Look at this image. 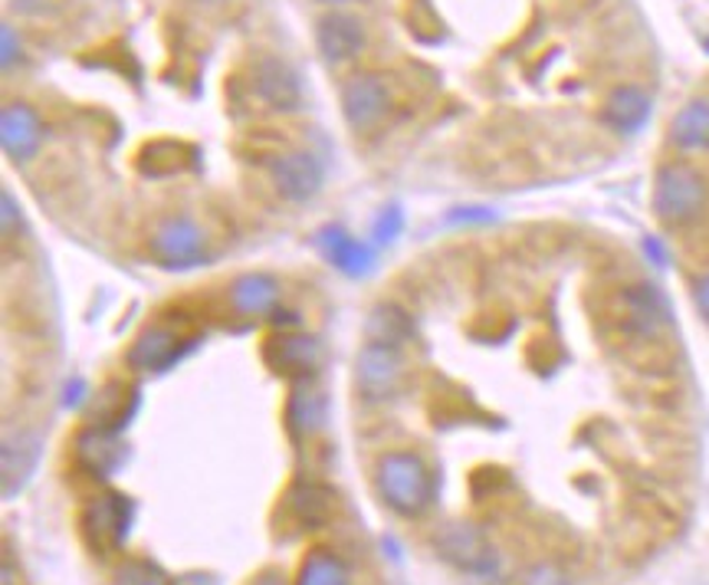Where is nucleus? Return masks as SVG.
Wrapping results in <instances>:
<instances>
[{
	"mask_svg": "<svg viewBox=\"0 0 709 585\" xmlns=\"http://www.w3.org/2000/svg\"><path fill=\"white\" fill-rule=\"evenodd\" d=\"M644 251H647V256H654V263H660V266L667 263V253H664L657 238H647V241H644Z\"/></svg>",
	"mask_w": 709,
	"mask_h": 585,
	"instance_id": "nucleus-32",
	"label": "nucleus"
},
{
	"mask_svg": "<svg viewBox=\"0 0 709 585\" xmlns=\"http://www.w3.org/2000/svg\"><path fill=\"white\" fill-rule=\"evenodd\" d=\"M647 119H650V95L637 85H618L605 99V122L621 135L640 132L647 125Z\"/></svg>",
	"mask_w": 709,
	"mask_h": 585,
	"instance_id": "nucleus-17",
	"label": "nucleus"
},
{
	"mask_svg": "<svg viewBox=\"0 0 709 585\" xmlns=\"http://www.w3.org/2000/svg\"><path fill=\"white\" fill-rule=\"evenodd\" d=\"M263 359H266V365L276 375H286V379L300 382V379H313L315 369L322 365V345L313 335L276 333L266 342Z\"/></svg>",
	"mask_w": 709,
	"mask_h": 585,
	"instance_id": "nucleus-8",
	"label": "nucleus"
},
{
	"mask_svg": "<svg viewBox=\"0 0 709 585\" xmlns=\"http://www.w3.org/2000/svg\"><path fill=\"white\" fill-rule=\"evenodd\" d=\"M670 142L683 152H709V99H693L673 115Z\"/></svg>",
	"mask_w": 709,
	"mask_h": 585,
	"instance_id": "nucleus-19",
	"label": "nucleus"
},
{
	"mask_svg": "<svg viewBox=\"0 0 709 585\" xmlns=\"http://www.w3.org/2000/svg\"><path fill=\"white\" fill-rule=\"evenodd\" d=\"M37 457H40L37 437H30V434H17L13 441L7 437V444H3V494L7 497L17 494L27 484V477L33 474Z\"/></svg>",
	"mask_w": 709,
	"mask_h": 585,
	"instance_id": "nucleus-22",
	"label": "nucleus"
},
{
	"mask_svg": "<svg viewBox=\"0 0 709 585\" xmlns=\"http://www.w3.org/2000/svg\"><path fill=\"white\" fill-rule=\"evenodd\" d=\"M404 382V355L394 342H365L355 359V392L365 405H382Z\"/></svg>",
	"mask_w": 709,
	"mask_h": 585,
	"instance_id": "nucleus-3",
	"label": "nucleus"
},
{
	"mask_svg": "<svg viewBox=\"0 0 709 585\" xmlns=\"http://www.w3.org/2000/svg\"><path fill=\"white\" fill-rule=\"evenodd\" d=\"M293 585H352V573L338 553L318 546V549H310L306 559L300 563Z\"/></svg>",
	"mask_w": 709,
	"mask_h": 585,
	"instance_id": "nucleus-23",
	"label": "nucleus"
},
{
	"mask_svg": "<svg viewBox=\"0 0 709 585\" xmlns=\"http://www.w3.org/2000/svg\"><path fill=\"white\" fill-rule=\"evenodd\" d=\"M149 253L164 270H191L211 260V238L191 218H168L155 228Z\"/></svg>",
	"mask_w": 709,
	"mask_h": 585,
	"instance_id": "nucleus-4",
	"label": "nucleus"
},
{
	"mask_svg": "<svg viewBox=\"0 0 709 585\" xmlns=\"http://www.w3.org/2000/svg\"><path fill=\"white\" fill-rule=\"evenodd\" d=\"M519 585H568V579L555 569V566H536L523 576Z\"/></svg>",
	"mask_w": 709,
	"mask_h": 585,
	"instance_id": "nucleus-27",
	"label": "nucleus"
},
{
	"mask_svg": "<svg viewBox=\"0 0 709 585\" xmlns=\"http://www.w3.org/2000/svg\"><path fill=\"white\" fill-rule=\"evenodd\" d=\"M77 461L82 464V471L92 474L95 481H109L112 471L122 464V451H119L115 431L89 424L77 437Z\"/></svg>",
	"mask_w": 709,
	"mask_h": 585,
	"instance_id": "nucleus-16",
	"label": "nucleus"
},
{
	"mask_svg": "<svg viewBox=\"0 0 709 585\" xmlns=\"http://www.w3.org/2000/svg\"><path fill=\"white\" fill-rule=\"evenodd\" d=\"M115 585H161L152 566L145 563H125L115 576Z\"/></svg>",
	"mask_w": 709,
	"mask_h": 585,
	"instance_id": "nucleus-26",
	"label": "nucleus"
},
{
	"mask_svg": "<svg viewBox=\"0 0 709 585\" xmlns=\"http://www.w3.org/2000/svg\"><path fill=\"white\" fill-rule=\"evenodd\" d=\"M253 92L276 112H293L303 99L296 70L280 57H266L253 67Z\"/></svg>",
	"mask_w": 709,
	"mask_h": 585,
	"instance_id": "nucleus-11",
	"label": "nucleus"
},
{
	"mask_svg": "<svg viewBox=\"0 0 709 585\" xmlns=\"http://www.w3.org/2000/svg\"><path fill=\"white\" fill-rule=\"evenodd\" d=\"M135 523V503L122 494H105L89 501L82 510V533L89 549H95L99 556H112L125 546L129 529Z\"/></svg>",
	"mask_w": 709,
	"mask_h": 585,
	"instance_id": "nucleus-5",
	"label": "nucleus"
},
{
	"mask_svg": "<svg viewBox=\"0 0 709 585\" xmlns=\"http://www.w3.org/2000/svg\"><path fill=\"white\" fill-rule=\"evenodd\" d=\"M227 303L236 316H266L280 306V280L270 273H240L227 286Z\"/></svg>",
	"mask_w": 709,
	"mask_h": 585,
	"instance_id": "nucleus-15",
	"label": "nucleus"
},
{
	"mask_svg": "<svg viewBox=\"0 0 709 585\" xmlns=\"http://www.w3.org/2000/svg\"><path fill=\"white\" fill-rule=\"evenodd\" d=\"M392 109V92L388 85L382 83L378 77L372 73H362V77H352L345 89H342V112H345V122L355 129V132H368L375 129Z\"/></svg>",
	"mask_w": 709,
	"mask_h": 585,
	"instance_id": "nucleus-7",
	"label": "nucleus"
},
{
	"mask_svg": "<svg viewBox=\"0 0 709 585\" xmlns=\"http://www.w3.org/2000/svg\"><path fill=\"white\" fill-rule=\"evenodd\" d=\"M273 184H276V194L293 201V204H306L313 201L315 194L322 191V165L318 159L310 155V152H286L280 155L273 168Z\"/></svg>",
	"mask_w": 709,
	"mask_h": 585,
	"instance_id": "nucleus-10",
	"label": "nucleus"
},
{
	"mask_svg": "<svg viewBox=\"0 0 709 585\" xmlns=\"http://www.w3.org/2000/svg\"><path fill=\"white\" fill-rule=\"evenodd\" d=\"M693 303H697L700 316L709 323V270L707 273H700L697 283H693Z\"/></svg>",
	"mask_w": 709,
	"mask_h": 585,
	"instance_id": "nucleus-29",
	"label": "nucleus"
},
{
	"mask_svg": "<svg viewBox=\"0 0 709 585\" xmlns=\"http://www.w3.org/2000/svg\"><path fill=\"white\" fill-rule=\"evenodd\" d=\"M178 342H181V339L171 333V330L152 326V330H145V333L132 342V349H129V365L139 369V372H158V369H164V365L174 359Z\"/></svg>",
	"mask_w": 709,
	"mask_h": 585,
	"instance_id": "nucleus-20",
	"label": "nucleus"
},
{
	"mask_svg": "<svg viewBox=\"0 0 709 585\" xmlns=\"http://www.w3.org/2000/svg\"><path fill=\"white\" fill-rule=\"evenodd\" d=\"M625 316H628L630 333L654 339L667 326V306L660 300V293L647 283H637L625 290Z\"/></svg>",
	"mask_w": 709,
	"mask_h": 585,
	"instance_id": "nucleus-18",
	"label": "nucleus"
},
{
	"mask_svg": "<svg viewBox=\"0 0 709 585\" xmlns=\"http://www.w3.org/2000/svg\"><path fill=\"white\" fill-rule=\"evenodd\" d=\"M401 228H404V214H401L397 204H392V208H385V211L378 214V221H375V228H372V241H375L378 248H385V244H392L394 238L401 234Z\"/></svg>",
	"mask_w": 709,
	"mask_h": 585,
	"instance_id": "nucleus-25",
	"label": "nucleus"
},
{
	"mask_svg": "<svg viewBox=\"0 0 709 585\" xmlns=\"http://www.w3.org/2000/svg\"><path fill=\"white\" fill-rule=\"evenodd\" d=\"M322 3H342V0H322Z\"/></svg>",
	"mask_w": 709,
	"mask_h": 585,
	"instance_id": "nucleus-34",
	"label": "nucleus"
},
{
	"mask_svg": "<svg viewBox=\"0 0 709 585\" xmlns=\"http://www.w3.org/2000/svg\"><path fill=\"white\" fill-rule=\"evenodd\" d=\"M368 330L375 333L378 342H394V345H401V339L407 333V323H404V313H401L397 306H382V310H375Z\"/></svg>",
	"mask_w": 709,
	"mask_h": 585,
	"instance_id": "nucleus-24",
	"label": "nucleus"
},
{
	"mask_svg": "<svg viewBox=\"0 0 709 585\" xmlns=\"http://www.w3.org/2000/svg\"><path fill=\"white\" fill-rule=\"evenodd\" d=\"M0 142L13 162H30L40 152V119L27 102H10L0 112Z\"/></svg>",
	"mask_w": 709,
	"mask_h": 585,
	"instance_id": "nucleus-12",
	"label": "nucleus"
},
{
	"mask_svg": "<svg viewBox=\"0 0 709 585\" xmlns=\"http://www.w3.org/2000/svg\"><path fill=\"white\" fill-rule=\"evenodd\" d=\"M0 40H3V57H0V63H3V70H10V67L20 60V40H17V33H13L10 23L0 27Z\"/></svg>",
	"mask_w": 709,
	"mask_h": 585,
	"instance_id": "nucleus-28",
	"label": "nucleus"
},
{
	"mask_svg": "<svg viewBox=\"0 0 709 585\" xmlns=\"http://www.w3.org/2000/svg\"><path fill=\"white\" fill-rule=\"evenodd\" d=\"M434 546L447 563H454L467 573H486L493 566V549H489L483 529H476L473 523H447L437 533Z\"/></svg>",
	"mask_w": 709,
	"mask_h": 585,
	"instance_id": "nucleus-9",
	"label": "nucleus"
},
{
	"mask_svg": "<svg viewBox=\"0 0 709 585\" xmlns=\"http://www.w3.org/2000/svg\"><path fill=\"white\" fill-rule=\"evenodd\" d=\"M283 503L303 526H318L332 516V491L322 487V484H313V481H296L286 491Z\"/></svg>",
	"mask_w": 709,
	"mask_h": 585,
	"instance_id": "nucleus-21",
	"label": "nucleus"
},
{
	"mask_svg": "<svg viewBox=\"0 0 709 585\" xmlns=\"http://www.w3.org/2000/svg\"><path fill=\"white\" fill-rule=\"evenodd\" d=\"M250 585H286V579H283L280 573H260Z\"/></svg>",
	"mask_w": 709,
	"mask_h": 585,
	"instance_id": "nucleus-33",
	"label": "nucleus"
},
{
	"mask_svg": "<svg viewBox=\"0 0 709 585\" xmlns=\"http://www.w3.org/2000/svg\"><path fill=\"white\" fill-rule=\"evenodd\" d=\"M709 204L707 178L687 162H670L654 178V214L667 228H690Z\"/></svg>",
	"mask_w": 709,
	"mask_h": 585,
	"instance_id": "nucleus-2",
	"label": "nucleus"
},
{
	"mask_svg": "<svg viewBox=\"0 0 709 585\" xmlns=\"http://www.w3.org/2000/svg\"><path fill=\"white\" fill-rule=\"evenodd\" d=\"M318 251L345 276H365L375 266V251L362 241H355L345 228L328 224L318 231Z\"/></svg>",
	"mask_w": 709,
	"mask_h": 585,
	"instance_id": "nucleus-13",
	"label": "nucleus"
},
{
	"mask_svg": "<svg viewBox=\"0 0 709 585\" xmlns=\"http://www.w3.org/2000/svg\"><path fill=\"white\" fill-rule=\"evenodd\" d=\"M365 43H368V33L355 13L328 10L315 23V47L325 63H348L365 50Z\"/></svg>",
	"mask_w": 709,
	"mask_h": 585,
	"instance_id": "nucleus-6",
	"label": "nucleus"
},
{
	"mask_svg": "<svg viewBox=\"0 0 709 585\" xmlns=\"http://www.w3.org/2000/svg\"><path fill=\"white\" fill-rule=\"evenodd\" d=\"M325 427V395L313 379H300L286 402V431L293 441H310Z\"/></svg>",
	"mask_w": 709,
	"mask_h": 585,
	"instance_id": "nucleus-14",
	"label": "nucleus"
},
{
	"mask_svg": "<svg viewBox=\"0 0 709 585\" xmlns=\"http://www.w3.org/2000/svg\"><path fill=\"white\" fill-rule=\"evenodd\" d=\"M0 204H3V238H10L13 234V228H17V204H13V198H10V191H3L0 194Z\"/></svg>",
	"mask_w": 709,
	"mask_h": 585,
	"instance_id": "nucleus-30",
	"label": "nucleus"
},
{
	"mask_svg": "<svg viewBox=\"0 0 709 585\" xmlns=\"http://www.w3.org/2000/svg\"><path fill=\"white\" fill-rule=\"evenodd\" d=\"M82 395H85V382H82V379H73V382L63 389V405H67V409H77L79 402H82Z\"/></svg>",
	"mask_w": 709,
	"mask_h": 585,
	"instance_id": "nucleus-31",
	"label": "nucleus"
},
{
	"mask_svg": "<svg viewBox=\"0 0 709 585\" xmlns=\"http://www.w3.org/2000/svg\"><path fill=\"white\" fill-rule=\"evenodd\" d=\"M375 491L397 516H424L437 497L431 464L417 451H388L375 464Z\"/></svg>",
	"mask_w": 709,
	"mask_h": 585,
	"instance_id": "nucleus-1",
	"label": "nucleus"
}]
</instances>
